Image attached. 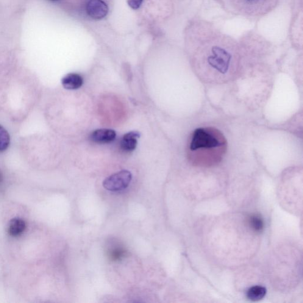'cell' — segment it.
I'll return each instance as SVG.
<instances>
[{"label":"cell","mask_w":303,"mask_h":303,"mask_svg":"<svg viewBox=\"0 0 303 303\" xmlns=\"http://www.w3.org/2000/svg\"><path fill=\"white\" fill-rule=\"evenodd\" d=\"M227 151V141L221 130L214 127H199L192 133L188 159L197 167H212L222 162Z\"/></svg>","instance_id":"6da1fadb"},{"label":"cell","mask_w":303,"mask_h":303,"mask_svg":"<svg viewBox=\"0 0 303 303\" xmlns=\"http://www.w3.org/2000/svg\"><path fill=\"white\" fill-rule=\"evenodd\" d=\"M132 179L131 172L127 170H123L107 177L104 181L102 185L108 191H119L127 188Z\"/></svg>","instance_id":"7a4b0ae2"},{"label":"cell","mask_w":303,"mask_h":303,"mask_svg":"<svg viewBox=\"0 0 303 303\" xmlns=\"http://www.w3.org/2000/svg\"><path fill=\"white\" fill-rule=\"evenodd\" d=\"M86 12L91 19L99 20L107 16L108 7L102 0H90L86 5Z\"/></svg>","instance_id":"3957f363"},{"label":"cell","mask_w":303,"mask_h":303,"mask_svg":"<svg viewBox=\"0 0 303 303\" xmlns=\"http://www.w3.org/2000/svg\"><path fill=\"white\" fill-rule=\"evenodd\" d=\"M116 137V133L112 129H101L91 133L90 140L96 143L106 144L112 142Z\"/></svg>","instance_id":"277c9868"},{"label":"cell","mask_w":303,"mask_h":303,"mask_svg":"<svg viewBox=\"0 0 303 303\" xmlns=\"http://www.w3.org/2000/svg\"><path fill=\"white\" fill-rule=\"evenodd\" d=\"M212 51L214 55L209 58L210 63L219 68L226 67L230 60V55L219 47H214Z\"/></svg>","instance_id":"5b68a950"},{"label":"cell","mask_w":303,"mask_h":303,"mask_svg":"<svg viewBox=\"0 0 303 303\" xmlns=\"http://www.w3.org/2000/svg\"><path fill=\"white\" fill-rule=\"evenodd\" d=\"M140 137V133L130 132L122 138L121 142V148L126 152H131L136 149L138 144V140Z\"/></svg>","instance_id":"8992f818"},{"label":"cell","mask_w":303,"mask_h":303,"mask_svg":"<svg viewBox=\"0 0 303 303\" xmlns=\"http://www.w3.org/2000/svg\"><path fill=\"white\" fill-rule=\"evenodd\" d=\"M84 80L80 75L71 73L66 75L62 80V84L65 89L69 90H77L83 84Z\"/></svg>","instance_id":"52a82bcc"},{"label":"cell","mask_w":303,"mask_h":303,"mask_svg":"<svg viewBox=\"0 0 303 303\" xmlns=\"http://www.w3.org/2000/svg\"><path fill=\"white\" fill-rule=\"evenodd\" d=\"M266 288L263 286L255 285L249 288L246 293L247 298L252 302H258L265 297Z\"/></svg>","instance_id":"ba28073f"},{"label":"cell","mask_w":303,"mask_h":303,"mask_svg":"<svg viewBox=\"0 0 303 303\" xmlns=\"http://www.w3.org/2000/svg\"><path fill=\"white\" fill-rule=\"evenodd\" d=\"M25 228H26V224L23 220L14 219L10 222L9 227H8V233L13 236H18L24 231Z\"/></svg>","instance_id":"9c48e42d"},{"label":"cell","mask_w":303,"mask_h":303,"mask_svg":"<svg viewBox=\"0 0 303 303\" xmlns=\"http://www.w3.org/2000/svg\"><path fill=\"white\" fill-rule=\"evenodd\" d=\"M250 227L256 233H261L264 229V221L262 217L258 214L250 216L248 220Z\"/></svg>","instance_id":"30bf717a"},{"label":"cell","mask_w":303,"mask_h":303,"mask_svg":"<svg viewBox=\"0 0 303 303\" xmlns=\"http://www.w3.org/2000/svg\"><path fill=\"white\" fill-rule=\"evenodd\" d=\"M10 137L9 133L4 127L0 125V152H3L10 146Z\"/></svg>","instance_id":"8fae6325"},{"label":"cell","mask_w":303,"mask_h":303,"mask_svg":"<svg viewBox=\"0 0 303 303\" xmlns=\"http://www.w3.org/2000/svg\"><path fill=\"white\" fill-rule=\"evenodd\" d=\"M126 251L121 247H117L113 249L112 251L109 253V257L112 261H119L121 260L125 255H126Z\"/></svg>","instance_id":"7c38bea8"},{"label":"cell","mask_w":303,"mask_h":303,"mask_svg":"<svg viewBox=\"0 0 303 303\" xmlns=\"http://www.w3.org/2000/svg\"><path fill=\"white\" fill-rule=\"evenodd\" d=\"M143 0H127L128 5L133 10H137L141 6Z\"/></svg>","instance_id":"4fadbf2b"},{"label":"cell","mask_w":303,"mask_h":303,"mask_svg":"<svg viewBox=\"0 0 303 303\" xmlns=\"http://www.w3.org/2000/svg\"><path fill=\"white\" fill-rule=\"evenodd\" d=\"M244 1L249 2V3H254V2L259 1L260 0H244Z\"/></svg>","instance_id":"5bb4252c"},{"label":"cell","mask_w":303,"mask_h":303,"mask_svg":"<svg viewBox=\"0 0 303 303\" xmlns=\"http://www.w3.org/2000/svg\"><path fill=\"white\" fill-rule=\"evenodd\" d=\"M2 180V175L1 174V171H0V182H1Z\"/></svg>","instance_id":"9a60e30c"},{"label":"cell","mask_w":303,"mask_h":303,"mask_svg":"<svg viewBox=\"0 0 303 303\" xmlns=\"http://www.w3.org/2000/svg\"><path fill=\"white\" fill-rule=\"evenodd\" d=\"M50 1H57V0H50Z\"/></svg>","instance_id":"2e32d148"}]
</instances>
